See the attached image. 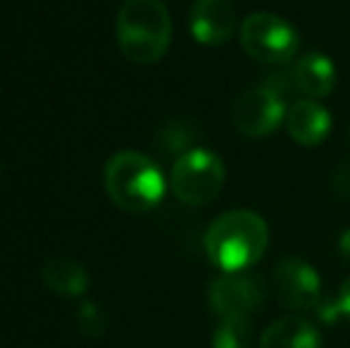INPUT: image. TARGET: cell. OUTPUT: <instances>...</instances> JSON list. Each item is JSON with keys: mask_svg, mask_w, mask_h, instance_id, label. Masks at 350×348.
<instances>
[{"mask_svg": "<svg viewBox=\"0 0 350 348\" xmlns=\"http://www.w3.org/2000/svg\"><path fill=\"white\" fill-rule=\"evenodd\" d=\"M43 282H46V286L51 291L60 293V296L77 298L88 291L91 279H88L86 267L79 260H72V258H53L43 267Z\"/></svg>", "mask_w": 350, "mask_h": 348, "instance_id": "4fadbf2b", "label": "cell"}, {"mask_svg": "<svg viewBox=\"0 0 350 348\" xmlns=\"http://www.w3.org/2000/svg\"><path fill=\"white\" fill-rule=\"evenodd\" d=\"M338 251H341L343 260L350 263V229H346V232L341 234V239H338Z\"/></svg>", "mask_w": 350, "mask_h": 348, "instance_id": "2e32d148", "label": "cell"}, {"mask_svg": "<svg viewBox=\"0 0 350 348\" xmlns=\"http://www.w3.org/2000/svg\"><path fill=\"white\" fill-rule=\"evenodd\" d=\"M260 348H324V339L308 317L286 315L262 332Z\"/></svg>", "mask_w": 350, "mask_h": 348, "instance_id": "7c38bea8", "label": "cell"}, {"mask_svg": "<svg viewBox=\"0 0 350 348\" xmlns=\"http://www.w3.org/2000/svg\"><path fill=\"white\" fill-rule=\"evenodd\" d=\"M269 246V227L253 210H229L205 232V253L221 272H245Z\"/></svg>", "mask_w": 350, "mask_h": 348, "instance_id": "6da1fadb", "label": "cell"}, {"mask_svg": "<svg viewBox=\"0 0 350 348\" xmlns=\"http://www.w3.org/2000/svg\"><path fill=\"white\" fill-rule=\"evenodd\" d=\"M189 29L200 46H224L239 29L234 5L229 0H196L189 14Z\"/></svg>", "mask_w": 350, "mask_h": 348, "instance_id": "9c48e42d", "label": "cell"}, {"mask_svg": "<svg viewBox=\"0 0 350 348\" xmlns=\"http://www.w3.org/2000/svg\"><path fill=\"white\" fill-rule=\"evenodd\" d=\"M286 112L288 107L277 88L258 86L245 91L234 103L231 120H234L239 134L248 136V139H265L279 129L281 122H286Z\"/></svg>", "mask_w": 350, "mask_h": 348, "instance_id": "52a82bcc", "label": "cell"}, {"mask_svg": "<svg viewBox=\"0 0 350 348\" xmlns=\"http://www.w3.org/2000/svg\"><path fill=\"white\" fill-rule=\"evenodd\" d=\"M253 322L250 317H221L212 332V348H250Z\"/></svg>", "mask_w": 350, "mask_h": 348, "instance_id": "5bb4252c", "label": "cell"}, {"mask_svg": "<svg viewBox=\"0 0 350 348\" xmlns=\"http://www.w3.org/2000/svg\"><path fill=\"white\" fill-rule=\"evenodd\" d=\"M274 291L284 308L293 312L317 310L322 303V279L303 258H284L274 267Z\"/></svg>", "mask_w": 350, "mask_h": 348, "instance_id": "ba28073f", "label": "cell"}, {"mask_svg": "<svg viewBox=\"0 0 350 348\" xmlns=\"http://www.w3.org/2000/svg\"><path fill=\"white\" fill-rule=\"evenodd\" d=\"M245 55L262 65L281 67L295 60L300 51L298 29L274 12H253L239 29Z\"/></svg>", "mask_w": 350, "mask_h": 348, "instance_id": "277c9868", "label": "cell"}, {"mask_svg": "<svg viewBox=\"0 0 350 348\" xmlns=\"http://www.w3.org/2000/svg\"><path fill=\"white\" fill-rule=\"evenodd\" d=\"M115 31L120 51L136 65H155L172 43V17L160 0H124Z\"/></svg>", "mask_w": 350, "mask_h": 348, "instance_id": "7a4b0ae2", "label": "cell"}, {"mask_svg": "<svg viewBox=\"0 0 350 348\" xmlns=\"http://www.w3.org/2000/svg\"><path fill=\"white\" fill-rule=\"evenodd\" d=\"M286 131L303 148L319 146L332 131V115L324 105L310 98H300L286 112Z\"/></svg>", "mask_w": 350, "mask_h": 348, "instance_id": "30bf717a", "label": "cell"}, {"mask_svg": "<svg viewBox=\"0 0 350 348\" xmlns=\"http://www.w3.org/2000/svg\"><path fill=\"white\" fill-rule=\"evenodd\" d=\"M103 184L117 208L148 213L165 198L167 181L157 163L139 150H120L105 163Z\"/></svg>", "mask_w": 350, "mask_h": 348, "instance_id": "3957f363", "label": "cell"}, {"mask_svg": "<svg viewBox=\"0 0 350 348\" xmlns=\"http://www.w3.org/2000/svg\"><path fill=\"white\" fill-rule=\"evenodd\" d=\"M291 79L305 98L319 101V98L332 96L334 86H336V67L324 53L312 51L295 60Z\"/></svg>", "mask_w": 350, "mask_h": 348, "instance_id": "8fae6325", "label": "cell"}, {"mask_svg": "<svg viewBox=\"0 0 350 348\" xmlns=\"http://www.w3.org/2000/svg\"><path fill=\"white\" fill-rule=\"evenodd\" d=\"M226 179L221 158L210 148H189L176 158L170 174V189L184 205L198 208L219 196Z\"/></svg>", "mask_w": 350, "mask_h": 348, "instance_id": "5b68a950", "label": "cell"}, {"mask_svg": "<svg viewBox=\"0 0 350 348\" xmlns=\"http://www.w3.org/2000/svg\"><path fill=\"white\" fill-rule=\"evenodd\" d=\"M317 317L324 325H336L338 320H350V277L338 286L334 298H322L317 306Z\"/></svg>", "mask_w": 350, "mask_h": 348, "instance_id": "9a60e30c", "label": "cell"}, {"mask_svg": "<svg viewBox=\"0 0 350 348\" xmlns=\"http://www.w3.org/2000/svg\"><path fill=\"white\" fill-rule=\"evenodd\" d=\"M267 298L262 277L253 272H224L210 284L208 301L217 317H250Z\"/></svg>", "mask_w": 350, "mask_h": 348, "instance_id": "8992f818", "label": "cell"}]
</instances>
